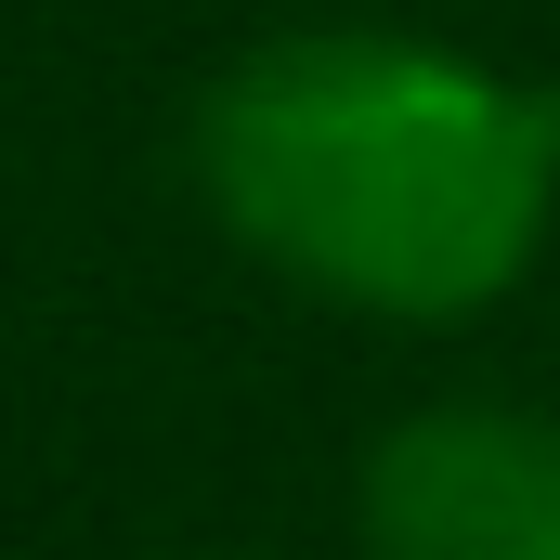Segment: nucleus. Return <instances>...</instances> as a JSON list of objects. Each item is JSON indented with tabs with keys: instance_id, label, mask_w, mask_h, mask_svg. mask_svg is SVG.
Returning <instances> with one entry per match:
<instances>
[{
	"instance_id": "obj_3",
	"label": "nucleus",
	"mask_w": 560,
	"mask_h": 560,
	"mask_svg": "<svg viewBox=\"0 0 560 560\" xmlns=\"http://www.w3.org/2000/svg\"><path fill=\"white\" fill-rule=\"evenodd\" d=\"M222 560H248V548H222Z\"/></svg>"
},
{
	"instance_id": "obj_2",
	"label": "nucleus",
	"mask_w": 560,
	"mask_h": 560,
	"mask_svg": "<svg viewBox=\"0 0 560 560\" xmlns=\"http://www.w3.org/2000/svg\"><path fill=\"white\" fill-rule=\"evenodd\" d=\"M365 560H560V405L443 392L365 443L352 469Z\"/></svg>"
},
{
	"instance_id": "obj_1",
	"label": "nucleus",
	"mask_w": 560,
	"mask_h": 560,
	"mask_svg": "<svg viewBox=\"0 0 560 560\" xmlns=\"http://www.w3.org/2000/svg\"><path fill=\"white\" fill-rule=\"evenodd\" d=\"M196 196L326 313L482 326L560 235V92L430 26H287L196 92Z\"/></svg>"
}]
</instances>
